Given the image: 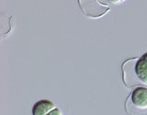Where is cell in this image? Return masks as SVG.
<instances>
[{
	"instance_id": "cell-5",
	"label": "cell",
	"mask_w": 147,
	"mask_h": 115,
	"mask_svg": "<svg viewBox=\"0 0 147 115\" xmlns=\"http://www.w3.org/2000/svg\"><path fill=\"white\" fill-rule=\"evenodd\" d=\"M47 115H50V113H49V114H47Z\"/></svg>"
},
{
	"instance_id": "cell-3",
	"label": "cell",
	"mask_w": 147,
	"mask_h": 115,
	"mask_svg": "<svg viewBox=\"0 0 147 115\" xmlns=\"http://www.w3.org/2000/svg\"><path fill=\"white\" fill-rule=\"evenodd\" d=\"M136 76L140 82L147 85V53L137 60L135 66Z\"/></svg>"
},
{
	"instance_id": "cell-4",
	"label": "cell",
	"mask_w": 147,
	"mask_h": 115,
	"mask_svg": "<svg viewBox=\"0 0 147 115\" xmlns=\"http://www.w3.org/2000/svg\"><path fill=\"white\" fill-rule=\"evenodd\" d=\"M50 115H63V113L58 108H55L54 110H53L52 112H50Z\"/></svg>"
},
{
	"instance_id": "cell-1",
	"label": "cell",
	"mask_w": 147,
	"mask_h": 115,
	"mask_svg": "<svg viewBox=\"0 0 147 115\" xmlns=\"http://www.w3.org/2000/svg\"><path fill=\"white\" fill-rule=\"evenodd\" d=\"M131 102L137 109L146 110L147 109V89L144 87H138L132 91Z\"/></svg>"
},
{
	"instance_id": "cell-2",
	"label": "cell",
	"mask_w": 147,
	"mask_h": 115,
	"mask_svg": "<svg viewBox=\"0 0 147 115\" xmlns=\"http://www.w3.org/2000/svg\"><path fill=\"white\" fill-rule=\"evenodd\" d=\"M56 108L54 103L48 99L37 101L32 108V115H47Z\"/></svg>"
}]
</instances>
